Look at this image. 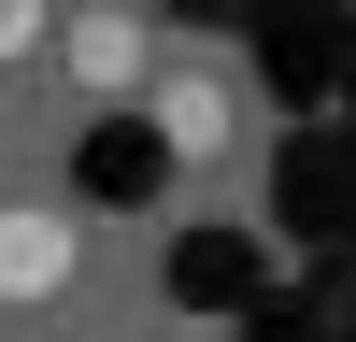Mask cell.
<instances>
[{"label":"cell","instance_id":"cell-2","mask_svg":"<svg viewBox=\"0 0 356 342\" xmlns=\"http://www.w3.org/2000/svg\"><path fill=\"white\" fill-rule=\"evenodd\" d=\"M72 214H43V200H15V214H0V300H57V285H72Z\"/></svg>","mask_w":356,"mask_h":342},{"label":"cell","instance_id":"cell-1","mask_svg":"<svg viewBox=\"0 0 356 342\" xmlns=\"http://www.w3.org/2000/svg\"><path fill=\"white\" fill-rule=\"evenodd\" d=\"M143 114H157V142L186 171H214L228 142H243V100H228V72H200V57H171V72H143Z\"/></svg>","mask_w":356,"mask_h":342},{"label":"cell","instance_id":"cell-3","mask_svg":"<svg viewBox=\"0 0 356 342\" xmlns=\"http://www.w3.org/2000/svg\"><path fill=\"white\" fill-rule=\"evenodd\" d=\"M143 72H157V28L129 0H86L72 15V86H143Z\"/></svg>","mask_w":356,"mask_h":342}]
</instances>
